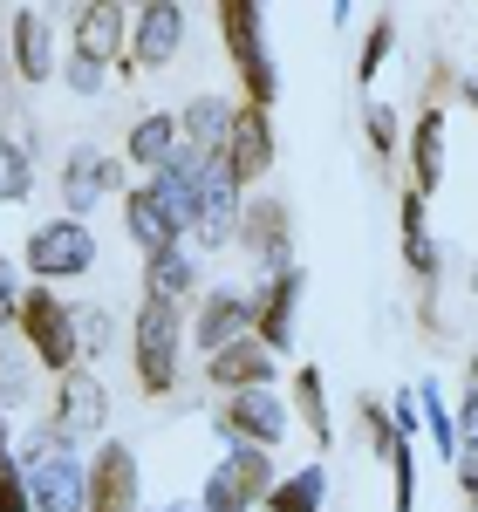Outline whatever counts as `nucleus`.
<instances>
[{"label":"nucleus","instance_id":"13","mask_svg":"<svg viewBox=\"0 0 478 512\" xmlns=\"http://www.w3.org/2000/svg\"><path fill=\"white\" fill-rule=\"evenodd\" d=\"M110 192H117V158H103L96 144H76V151L62 158V219L96 212Z\"/></svg>","mask_w":478,"mask_h":512},{"label":"nucleus","instance_id":"40","mask_svg":"<svg viewBox=\"0 0 478 512\" xmlns=\"http://www.w3.org/2000/svg\"><path fill=\"white\" fill-rule=\"evenodd\" d=\"M465 96H472V103H478V76H472V82H465Z\"/></svg>","mask_w":478,"mask_h":512},{"label":"nucleus","instance_id":"26","mask_svg":"<svg viewBox=\"0 0 478 512\" xmlns=\"http://www.w3.org/2000/svg\"><path fill=\"white\" fill-rule=\"evenodd\" d=\"M28 192H35V151H28V130H14V137L0 144V198L21 205Z\"/></svg>","mask_w":478,"mask_h":512},{"label":"nucleus","instance_id":"15","mask_svg":"<svg viewBox=\"0 0 478 512\" xmlns=\"http://www.w3.org/2000/svg\"><path fill=\"white\" fill-rule=\"evenodd\" d=\"M185 7H171V0H151V7H137V28H130V62L137 69H164L178 48H185Z\"/></svg>","mask_w":478,"mask_h":512},{"label":"nucleus","instance_id":"29","mask_svg":"<svg viewBox=\"0 0 478 512\" xmlns=\"http://www.w3.org/2000/svg\"><path fill=\"white\" fill-rule=\"evenodd\" d=\"M444 178V110L417 123V192H438Z\"/></svg>","mask_w":478,"mask_h":512},{"label":"nucleus","instance_id":"36","mask_svg":"<svg viewBox=\"0 0 478 512\" xmlns=\"http://www.w3.org/2000/svg\"><path fill=\"white\" fill-rule=\"evenodd\" d=\"M369 144H376V151H383V158H390V151H397V117H390V110H383V103H369Z\"/></svg>","mask_w":478,"mask_h":512},{"label":"nucleus","instance_id":"1","mask_svg":"<svg viewBox=\"0 0 478 512\" xmlns=\"http://www.w3.org/2000/svg\"><path fill=\"white\" fill-rule=\"evenodd\" d=\"M21 472H28L35 512H89V465H82L76 444H62L55 431H41L21 451Z\"/></svg>","mask_w":478,"mask_h":512},{"label":"nucleus","instance_id":"31","mask_svg":"<svg viewBox=\"0 0 478 512\" xmlns=\"http://www.w3.org/2000/svg\"><path fill=\"white\" fill-rule=\"evenodd\" d=\"M294 396H301V417H308V431L328 444L335 437V424H328V396H321V369H301L294 376Z\"/></svg>","mask_w":478,"mask_h":512},{"label":"nucleus","instance_id":"42","mask_svg":"<svg viewBox=\"0 0 478 512\" xmlns=\"http://www.w3.org/2000/svg\"><path fill=\"white\" fill-rule=\"evenodd\" d=\"M472 287H478V280H472Z\"/></svg>","mask_w":478,"mask_h":512},{"label":"nucleus","instance_id":"19","mask_svg":"<svg viewBox=\"0 0 478 512\" xmlns=\"http://www.w3.org/2000/svg\"><path fill=\"white\" fill-rule=\"evenodd\" d=\"M267 164H274V123H267V110H239L233 144H226V171L239 185H253V178H267Z\"/></svg>","mask_w":478,"mask_h":512},{"label":"nucleus","instance_id":"32","mask_svg":"<svg viewBox=\"0 0 478 512\" xmlns=\"http://www.w3.org/2000/svg\"><path fill=\"white\" fill-rule=\"evenodd\" d=\"M390 48H397V28H390V21H376V28H369V41H362V62H356V82H362V89L376 82V69H383V55H390Z\"/></svg>","mask_w":478,"mask_h":512},{"label":"nucleus","instance_id":"16","mask_svg":"<svg viewBox=\"0 0 478 512\" xmlns=\"http://www.w3.org/2000/svg\"><path fill=\"white\" fill-rule=\"evenodd\" d=\"M205 376H212L226 396H239V390H274V349H267L260 335H246V342H233V349L205 355Z\"/></svg>","mask_w":478,"mask_h":512},{"label":"nucleus","instance_id":"7","mask_svg":"<svg viewBox=\"0 0 478 512\" xmlns=\"http://www.w3.org/2000/svg\"><path fill=\"white\" fill-rule=\"evenodd\" d=\"M144 506V472H137V451L123 437H103L96 458H89V512H137Z\"/></svg>","mask_w":478,"mask_h":512},{"label":"nucleus","instance_id":"17","mask_svg":"<svg viewBox=\"0 0 478 512\" xmlns=\"http://www.w3.org/2000/svg\"><path fill=\"white\" fill-rule=\"evenodd\" d=\"M239 239L260 253V274H294V260H287V205L280 198H260V205H246V219H239Z\"/></svg>","mask_w":478,"mask_h":512},{"label":"nucleus","instance_id":"39","mask_svg":"<svg viewBox=\"0 0 478 512\" xmlns=\"http://www.w3.org/2000/svg\"><path fill=\"white\" fill-rule=\"evenodd\" d=\"M158 512H205L199 499H192V506H185V499H171V506H158Z\"/></svg>","mask_w":478,"mask_h":512},{"label":"nucleus","instance_id":"12","mask_svg":"<svg viewBox=\"0 0 478 512\" xmlns=\"http://www.w3.org/2000/svg\"><path fill=\"white\" fill-rule=\"evenodd\" d=\"M48 431L62 437V444H89L96 431H110V396L96 376H62V390H55V424Z\"/></svg>","mask_w":478,"mask_h":512},{"label":"nucleus","instance_id":"35","mask_svg":"<svg viewBox=\"0 0 478 512\" xmlns=\"http://www.w3.org/2000/svg\"><path fill=\"white\" fill-rule=\"evenodd\" d=\"M21 301H28V287H21V280H14V267L0 260V335L21 321Z\"/></svg>","mask_w":478,"mask_h":512},{"label":"nucleus","instance_id":"14","mask_svg":"<svg viewBox=\"0 0 478 512\" xmlns=\"http://www.w3.org/2000/svg\"><path fill=\"white\" fill-rule=\"evenodd\" d=\"M14 76L21 82H55L62 76L55 14H48V7H14Z\"/></svg>","mask_w":478,"mask_h":512},{"label":"nucleus","instance_id":"27","mask_svg":"<svg viewBox=\"0 0 478 512\" xmlns=\"http://www.w3.org/2000/svg\"><path fill=\"white\" fill-rule=\"evenodd\" d=\"M417 410H424V431H431V444H438V458H458V451H465V437H458V417L444 410L438 383H417Z\"/></svg>","mask_w":478,"mask_h":512},{"label":"nucleus","instance_id":"25","mask_svg":"<svg viewBox=\"0 0 478 512\" xmlns=\"http://www.w3.org/2000/svg\"><path fill=\"white\" fill-rule=\"evenodd\" d=\"M321 499H328V472L301 465L294 478H280L274 492H267V512H321Z\"/></svg>","mask_w":478,"mask_h":512},{"label":"nucleus","instance_id":"6","mask_svg":"<svg viewBox=\"0 0 478 512\" xmlns=\"http://www.w3.org/2000/svg\"><path fill=\"white\" fill-rule=\"evenodd\" d=\"M21 267L48 287V280H82L96 267V233H89V219H41L28 246H21Z\"/></svg>","mask_w":478,"mask_h":512},{"label":"nucleus","instance_id":"24","mask_svg":"<svg viewBox=\"0 0 478 512\" xmlns=\"http://www.w3.org/2000/svg\"><path fill=\"white\" fill-rule=\"evenodd\" d=\"M123 226H130V239H137V246H144V260H151V253H164V246H178V239H171V226L158 219V205H151V192H144V185H137V192H123Z\"/></svg>","mask_w":478,"mask_h":512},{"label":"nucleus","instance_id":"21","mask_svg":"<svg viewBox=\"0 0 478 512\" xmlns=\"http://www.w3.org/2000/svg\"><path fill=\"white\" fill-rule=\"evenodd\" d=\"M294 294H301V267L267 280V301H260V321H253V335H260L274 355L294 349Z\"/></svg>","mask_w":478,"mask_h":512},{"label":"nucleus","instance_id":"10","mask_svg":"<svg viewBox=\"0 0 478 512\" xmlns=\"http://www.w3.org/2000/svg\"><path fill=\"white\" fill-rule=\"evenodd\" d=\"M130 28H137L130 7H117V0H89V7H76V21H69V55L96 62V69H110L117 48L130 41Z\"/></svg>","mask_w":478,"mask_h":512},{"label":"nucleus","instance_id":"41","mask_svg":"<svg viewBox=\"0 0 478 512\" xmlns=\"http://www.w3.org/2000/svg\"><path fill=\"white\" fill-rule=\"evenodd\" d=\"M472 390H478V355H472Z\"/></svg>","mask_w":478,"mask_h":512},{"label":"nucleus","instance_id":"23","mask_svg":"<svg viewBox=\"0 0 478 512\" xmlns=\"http://www.w3.org/2000/svg\"><path fill=\"white\" fill-rule=\"evenodd\" d=\"M35 355H28V342H7L0 335V410H21L28 396H35Z\"/></svg>","mask_w":478,"mask_h":512},{"label":"nucleus","instance_id":"38","mask_svg":"<svg viewBox=\"0 0 478 512\" xmlns=\"http://www.w3.org/2000/svg\"><path fill=\"white\" fill-rule=\"evenodd\" d=\"M458 437H465V444H478V390L465 396V410H458Z\"/></svg>","mask_w":478,"mask_h":512},{"label":"nucleus","instance_id":"34","mask_svg":"<svg viewBox=\"0 0 478 512\" xmlns=\"http://www.w3.org/2000/svg\"><path fill=\"white\" fill-rule=\"evenodd\" d=\"M76 342H82V355H103V342H110V315H103V308H76Z\"/></svg>","mask_w":478,"mask_h":512},{"label":"nucleus","instance_id":"8","mask_svg":"<svg viewBox=\"0 0 478 512\" xmlns=\"http://www.w3.org/2000/svg\"><path fill=\"white\" fill-rule=\"evenodd\" d=\"M294 431V410H287V396L280 390H239L226 396V417H219V437L226 444H280V437Z\"/></svg>","mask_w":478,"mask_h":512},{"label":"nucleus","instance_id":"37","mask_svg":"<svg viewBox=\"0 0 478 512\" xmlns=\"http://www.w3.org/2000/svg\"><path fill=\"white\" fill-rule=\"evenodd\" d=\"M458 478H465V492L478 499V444H465V451H458Z\"/></svg>","mask_w":478,"mask_h":512},{"label":"nucleus","instance_id":"5","mask_svg":"<svg viewBox=\"0 0 478 512\" xmlns=\"http://www.w3.org/2000/svg\"><path fill=\"white\" fill-rule=\"evenodd\" d=\"M274 485H280L274 458H267L260 444H226V458L205 472L199 506L205 512H253V506H267V492H274Z\"/></svg>","mask_w":478,"mask_h":512},{"label":"nucleus","instance_id":"30","mask_svg":"<svg viewBox=\"0 0 478 512\" xmlns=\"http://www.w3.org/2000/svg\"><path fill=\"white\" fill-rule=\"evenodd\" d=\"M0 512H35V499H28V472H21V451L7 444V410H0Z\"/></svg>","mask_w":478,"mask_h":512},{"label":"nucleus","instance_id":"20","mask_svg":"<svg viewBox=\"0 0 478 512\" xmlns=\"http://www.w3.org/2000/svg\"><path fill=\"white\" fill-rule=\"evenodd\" d=\"M178 123H185V144H192V151H205V158H226V144H233V123H239V110L226 103V96H192Z\"/></svg>","mask_w":478,"mask_h":512},{"label":"nucleus","instance_id":"2","mask_svg":"<svg viewBox=\"0 0 478 512\" xmlns=\"http://www.w3.org/2000/svg\"><path fill=\"white\" fill-rule=\"evenodd\" d=\"M185 335H192V321L178 315L171 301H144L137 308V321H130V355H137V383L151 396H171L178 362H185Z\"/></svg>","mask_w":478,"mask_h":512},{"label":"nucleus","instance_id":"28","mask_svg":"<svg viewBox=\"0 0 478 512\" xmlns=\"http://www.w3.org/2000/svg\"><path fill=\"white\" fill-rule=\"evenodd\" d=\"M403 260H410L424 280L438 274V246H431V233H424V192L403 198Z\"/></svg>","mask_w":478,"mask_h":512},{"label":"nucleus","instance_id":"11","mask_svg":"<svg viewBox=\"0 0 478 512\" xmlns=\"http://www.w3.org/2000/svg\"><path fill=\"white\" fill-rule=\"evenodd\" d=\"M253 321H260V301H253V294H239V287H212V294L199 301L192 342H199L205 355H219V349H233V342H246Z\"/></svg>","mask_w":478,"mask_h":512},{"label":"nucleus","instance_id":"4","mask_svg":"<svg viewBox=\"0 0 478 512\" xmlns=\"http://www.w3.org/2000/svg\"><path fill=\"white\" fill-rule=\"evenodd\" d=\"M21 342L35 355L48 376H76L82 369V342H76V308H62L48 287H28V301H21Z\"/></svg>","mask_w":478,"mask_h":512},{"label":"nucleus","instance_id":"22","mask_svg":"<svg viewBox=\"0 0 478 512\" xmlns=\"http://www.w3.org/2000/svg\"><path fill=\"white\" fill-rule=\"evenodd\" d=\"M192 287H199V260H192L185 246H164V253L144 260V301H171V308H178Z\"/></svg>","mask_w":478,"mask_h":512},{"label":"nucleus","instance_id":"43","mask_svg":"<svg viewBox=\"0 0 478 512\" xmlns=\"http://www.w3.org/2000/svg\"><path fill=\"white\" fill-rule=\"evenodd\" d=\"M472 506H478V499H472Z\"/></svg>","mask_w":478,"mask_h":512},{"label":"nucleus","instance_id":"9","mask_svg":"<svg viewBox=\"0 0 478 512\" xmlns=\"http://www.w3.org/2000/svg\"><path fill=\"white\" fill-rule=\"evenodd\" d=\"M239 219H246V205H239V178L226 171V158L205 164L199 178V219H192V239H199L205 253H219L226 239H239Z\"/></svg>","mask_w":478,"mask_h":512},{"label":"nucleus","instance_id":"3","mask_svg":"<svg viewBox=\"0 0 478 512\" xmlns=\"http://www.w3.org/2000/svg\"><path fill=\"white\" fill-rule=\"evenodd\" d=\"M219 35L233 48L239 82H246V110H274L280 76H274V62H267V14L253 0H233V7H219Z\"/></svg>","mask_w":478,"mask_h":512},{"label":"nucleus","instance_id":"33","mask_svg":"<svg viewBox=\"0 0 478 512\" xmlns=\"http://www.w3.org/2000/svg\"><path fill=\"white\" fill-rule=\"evenodd\" d=\"M62 89H76V96H103V89H110V69H96V62L69 55V62H62Z\"/></svg>","mask_w":478,"mask_h":512},{"label":"nucleus","instance_id":"18","mask_svg":"<svg viewBox=\"0 0 478 512\" xmlns=\"http://www.w3.org/2000/svg\"><path fill=\"white\" fill-rule=\"evenodd\" d=\"M178 144H185V123L171 117V110H144L123 130V158L137 164V171H164V164L178 158Z\"/></svg>","mask_w":478,"mask_h":512}]
</instances>
